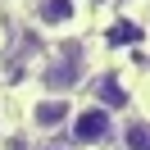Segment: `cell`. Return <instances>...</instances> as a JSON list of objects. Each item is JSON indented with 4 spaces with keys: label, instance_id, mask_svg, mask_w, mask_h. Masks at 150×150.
I'll return each instance as SVG.
<instances>
[{
    "label": "cell",
    "instance_id": "6da1fadb",
    "mask_svg": "<svg viewBox=\"0 0 150 150\" xmlns=\"http://www.w3.org/2000/svg\"><path fill=\"white\" fill-rule=\"evenodd\" d=\"M68 123H73L68 132H73V141H77V146H105V141L114 137V114H109V109H100V105H86V109H77Z\"/></svg>",
    "mask_w": 150,
    "mask_h": 150
},
{
    "label": "cell",
    "instance_id": "7a4b0ae2",
    "mask_svg": "<svg viewBox=\"0 0 150 150\" xmlns=\"http://www.w3.org/2000/svg\"><path fill=\"white\" fill-rule=\"evenodd\" d=\"M86 73V59H82V50H59V59L50 64V73H46V82H50V91H68V86L77 82V77Z\"/></svg>",
    "mask_w": 150,
    "mask_h": 150
},
{
    "label": "cell",
    "instance_id": "3957f363",
    "mask_svg": "<svg viewBox=\"0 0 150 150\" xmlns=\"http://www.w3.org/2000/svg\"><path fill=\"white\" fill-rule=\"evenodd\" d=\"M37 23L41 28H73L77 0H37Z\"/></svg>",
    "mask_w": 150,
    "mask_h": 150
},
{
    "label": "cell",
    "instance_id": "277c9868",
    "mask_svg": "<svg viewBox=\"0 0 150 150\" xmlns=\"http://www.w3.org/2000/svg\"><path fill=\"white\" fill-rule=\"evenodd\" d=\"M73 118V105L64 100V96H46V100H37V109H32V123L37 127H59V123Z\"/></svg>",
    "mask_w": 150,
    "mask_h": 150
},
{
    "label": "cell",
    "instance_id": "5b68a950",
    "mask_svg": "<svg viewBox=\"0 0 150 150\" xmlns=\"http://www.w3.org/2000/svg\"><path fill=\"white\" fill-rule=\"evenodd\" d=\"M96 105L100 109H127V91H123L118 77H100L96 82Z\"/></svg>",
    "mask_w": 150,
    "mask_h": 150
},
{
    "label": "cell",
    "instance_id": "8992f818",
    "mask_svg": "<svg viewBox=\"0 0 150 150\" xmlns=\"http://www.w3.org/2000/svg\"><path fill=\"white\" fill-rule=\"evenodd\" d=\"M123 150H150V123L146 118H132L123 127Z\"/></svg>",
    "mask_w": 150,
    "mask_h": 150
},
{
    "label": "cell",
    "instance_id": "52a82bcc",
    "mask_svg": "<svg viewBox=\"0 0 150 150\" xmlns=\"http://www.w3.org/2000/svg\"><path fill=\"white\" fill-rule=\"evenodd\" d=\"M118 5H132V0H118Z\"/></svg>",
    "mask_w": 150,
    "mask_h": 150
}]
</instances>
